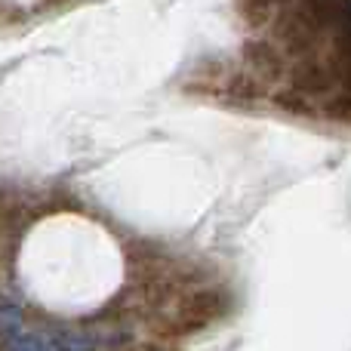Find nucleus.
<instances>
[{
	"label": "nucleus",
	"instance_id": "1",
	"mask_svg": "<svg viewBox=\"0 0 351 351\" xmlns=\"http://www.w3.org/2000/svg\"><path fill=\"white\" fill-rule=\"evenodd\" d=\"M231 296L219 287H206V290H194L188 293L185 299L179 302L176 315L170 317V324L164 327L167 336H188V333H197V330L210 327L213 321L228 311Z\"/></svg>",
	"mask_w": 351,
	"mask_h": 351
},
{
	"label": "nucleus",
	"instance_id": "2",
	"mask_svg": "<svg viewBox=\"0 0 351 351\" xmlns=\"http://www.w3.org/2000/svg\"><path fill=\"white\" fill-rule=\"evenodd\" d=\"M243 65H247L250 77H256L262 86H268L278 84L287 74V56L271 40H247L243 43Z\"/></svg>",
	"mask_w": 351,
	"mask_h": 351
},
{
	"label": "nucleus",
	"instance_id": "3",
	"mask_svg": "<svg viewBox=\"0 0 351 351\" xmlns=\"http://www.w3.org/2000/svg\"><path fill=\"white\" fill-rule=\"evenodd\" d=\"M234 10L247 28H262V25H268L278 16L280 6L274 0H234Z\"/></svg>",
	"mask_w": 351,
	"mask_h": 351
},
{
	"label": "nucleus",
	"instance_id": "4",
	"mask_svg": "<svg viewBox=\"0 0 351 351\" xmlns=\"http://www.w3.org/2000/svg\"><path fill=\"white\" fill-rule=\"evenodd\" d=\"M25 327L22 308L16 302H0V339H19Z\"/></svg>",
	"mask_w": 351,
	"mask_h": 351
},
{
	"label": "nucleus",
	"instance_id": "5",
	"mask_svg": "<svg viewBox=\"0 0 351 351\" xmlns=\"http://www.w3.org/2000/svg\"><path fill=\"white\" fill-rule=\"evenodd\" d=\"M6 351H49V342L43 336H19V339H10Z\"/></svg>",
	"mask_w": 351,
	"mask_h": 351
},
{
	"label": "nucleus",
	"instance_id": "6",
	"mask_svg": "<svg viewBox=\"0 0 351 351\" xmlns=\"http://www.w3.org/2000/svg\"><path fill=\"white\" fill-rule=\"evenodd\" d=\"M47 3H62V0H47Z\"/></svg>",
	"mask_w": 351,
	"mask_h": 351
}]
</instances>
